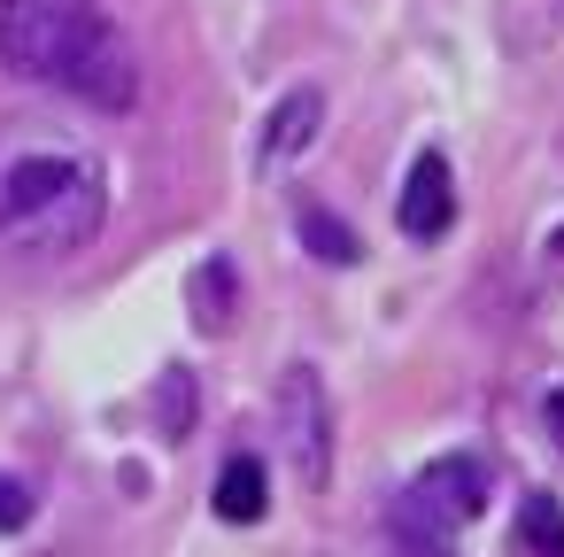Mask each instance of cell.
I'll list each match as a JSON object with an SVG mask.
<instances>
[{
	"instance_id": "6da1fadb",
	"label": "cell",
	"mask_w": 564,
	"mask_h": 557,
	"mask_svg": "<svg viewBox=\"0 0 564 557\" xmlns=\"http://www.w3.org/2000/svg\"><path fill=\"white\" fill-rule=\"evenodd\" d=\"M109 225V163L63 125H0V248L78 256Z\"/></svg>"
},
{
	"instance_id": "8fae6325",
	"label": "cell",
	"mask_w": 564,
	"mask_h": 557,
	"mask_svg": "<svg viewBox=\"0 0 564 557\" xmlns=\"http://www.w3.org/2000/svg\"><path fill=\"white\" fill-rule=\"evenodd\" d=\"M194 302H202V310H194L202 325H225V302H232V264H225V256H217L209 271H194Z\"/></svg>"
},
{
	"instance_id": "5b68a950",
	"label": "cell",
	"mask_w": 564,
	"mask_h": 557,
	"mask_svg": "<svg viewBox=\"0 0 564 557\" xmlns=\"http://www.w3.org/2000/svg\"><path fill=\"white\" fill-rule=\"evenodd\" d=\"M394 225H402L410 240H441V233L456 225V179H448V156H441V148H425V156L410 163L402 202H394Z\"/></svg>"
},
{
	"instance_id": "7c38bea8",
	"label": "cell",
	"mask_w": 564,
	"mask_h": 557,
	"mask_svg": "<svg viewBox=\"0 0 564 557\" xmlns=\"http://www.w3.org/2000/svg\"><path fill=\"white\" fill-rule=\"evenodd\" d=\"M17 526H32V488L0 472V534H17Z\"/></svg>"
},
{
	"instance_id": "3957f363",
	"label": "cell",
	"mask_w": 564,
	"mask_h": 557,
	"mask_svg": "<svg viewBox=\"0 0 564 557\" xmlns=\"http://www.w3.org/2000/svg\"><path fill=\"white\" fill-rule=\"evenodd\" d=\"M487 503V464L479 457H441L410 480V495L394 503V534L417 549V557H441V542L456 526H471Z\"/></svg>"
},
{
	"instance_id": "277c9868",
	"label": "cell",
	"mask_w": 564,
	"mask_h": 557,
	"mask_svg": "<svg viewBox=\"0 0 564 557\" xmlns=\"http://www.w3.org/2000/svg\"><path fill=\"white\" fill-rule=\"evenodd\" d=\"M271 433H279V457L302 488H325L333 472V395L310 364H286L279 395H271Z\"/></svg>"
},
{
	"instance_id": "ba28073f",
	"label": "cell",
	"mask_w": 564,
	"mask_h": 557,
	"mask_svg": "<svg viewBox=\"0 0 564 557\" xmlns=\"http://www.w3.org/2000/svg\"><path fill=\"white\" fill-rule=\"evenodd\" d=\"M518 549L525 557H564V511H556V495H525L518 503Z\"/></svg>"
},
{
	"instance_id": "4fadbf2b",
	"label": "cell",
	"mask_w": 564,
	"mask_h": 557,
	"mask_svg": "<svg viewBox=\"0 0 564 557\" xmlns=\"http://www.w3.org/2000/svg\"><path fill=\"white\" fill-rule=\"evenodd\" d=\"M541 410H549V433L564 441V387H549V403H541Z\"/></svg>"
},
{
	"instance_id": "52a82bcc",
	"label": "cell",
	"mask_w": 564,
	"mask_h": 557,
	"mask_svg": "<svg viewBox=\"0 0 564 557\" xmlns=\"http://www.w3.org/2000/svg\"><path fill=\"white\" fill-rule=\"evenodd\" d=\"M263 503H271L263 464H256V457H232V464H225V480H217V511H225L232 526H248V518H263Z\"/></svg>"
},
{
	"instance_id": "9c48e42d",
	"label": "cell",
	"mask_w": 564,
	"mask_h": 557,
	"mask_svg": "<svg viewBox=\"0 0 564 557\" xmlns=\"http://www.w3.org/2000/svg\"><path fill=\"white\" fill-rule=\"evenodd\" d=\"M155 426H163L171 441H178V433H194V372H178V364H171V372L155 379Z\"/></svg>"
},
{
	"instance_id": "8992f818",
	"label": "cell",
	"mask_w": 564,
	"mask_h": 557,
	"mask_svg": "<svg viewBox=\"0 0 564 557\" xmlns=\"http://www.w3.org/2000/svg\"><path fill=\"white\" fill-rule=\"evenodd\" d=\"M317 117H325V101L302 86V94H286L279 109H271V125H263V163H286V156H302L310 140H317Z\"/></svg>"
},
{
	"instance_id": "7a4b0ae2",
	"label": "cell",
	"mask_w": 564,
	"mask_h": 557,
	"mask_svg": "<svg viewBox=\"0 0 564 557\" xmlns=\"http://www.w3.org/2000/svg\"><path fill=\"white\" fill-rule=\"evenodd\" d=\"M0 63L101 117L140 101V55L101 0H0Z\"/></svg>"
},
{
	"instance_id": "30bf717a",
	"label": "cell",
	"mask_w": 564,
	"mask_h": 557,
	"mask_svg": "<svg viewBox=\"0 0 564 557\" xmlns=\"http://www.w3.org/2000/svg\"><path fill=\"white\" fill-rule=\"evenodd\" d=\"M302 240H310V256L317 264H356L364 248H356V233L340 225V217H325V210H302Z\"/></svg>"
}]
</instances>
